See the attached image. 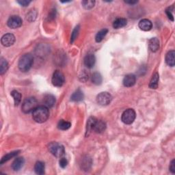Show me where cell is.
<instances>
[{"label": "cell", "instance_id": "6da1fadb", "mask_svg": "<svg viewBox=\"0 0 175 175\" xmlns=\"http://www.w3.org/2000/svg\"><path fill=\"white\" fill-rule=\"evenodd\" d=\"M49 108L45 106H38L32 112V118L34 120L38 123H43L49 119Z\"/></svg>", "mask_w": 175, "mask_h": 175}, {"label": "cell", "instance_id": "7a4b0ae2", "mask_svg": "<svg viewBox=\"0 0 175 175\" xmlns=\"http://www.w3.org/2000/svg\"><path fill=\"white\" fill-rule=\"evenodd\" d=\"M33 62V56L30 54H25L21 57L19 61V68L22 72H27L31 68Z\"/></svg>", "mask_w": 175, "mask_h": 175}, {"label": "cell", "instance_id": "3957f363", "mask_svg": "<svg viewBox=\"0 0 175 175\" xmlns=\"http://www.w3.org/2000/svg\"><path fill=\"white\" fill-rule=\"evenodd\" d=\"M38 107V101L36 98L29 97L27 98L24 101L22 104V111L25 114H29L31 112H34V110Z\"/></svg>", "mask_w": 175, "mask_h": 175}, {"label": "cell", "instance_id": "277c9868", "mask_svg": "<svg viewBox=\"0 0 175 175\" xmlns=\"http://www.w3.org/2000/svg\"><path fill=\"white\" fill-rule=\"evenodd\" d=\"M49 151L56 157H62L65 153L64 146L58 142H51L49 144Z\"/></svg>", "mask_w": 175, "mask_h": 175}, {"label": "cell", "instance_id": "5b68a950", "mask_svg": "<svg viewBox=\"0 0 175 175\" xmlns=\"http://www.w3.org/2000/svg\"><path fill=\"white\" fill-rule=\"evenodd\" d=\"M135 112L133 109H126L123 113L121 117V120L125 124L130 125L134 123V121L135 119Z\"/></svg>", "mask_w": 175, "mask_h": 175}, {"label": "cell", "instance_id": "8992f818", "mask_svg": "<svg viewBox=\"0 0 175 175\" xmlns=\"http://www.w3.org/2000/svg\"><path fill=\"white\" fill-rule=\"evenodd\" d=\"M64 81H65V78H64V74L60 71H56L53 74L51 79L53 85L56 87H61L63 86Z\"/></svg>", "mask_w": 175, "mask_h": 175}, {"label": "cell", "instance_id": "52a82bcc", "mask_svg": "<svg viewBox=\"0 0 175 175\" xmlns=\"http://www.w3.org/2000/svg\"><path fill=\"white\" fill-rule=\"evenodd\" d=\"M112 100L111 94L107 92H103L98 94L97 97V101L98 104L102 106H105L109 105Z\"/></svg>", "mask_w": 175, "mask_h": 175}, {"label": "cell", "instance_id": "ba28073f", "mask_svg": "<svg viewBox=\"0 0 175 175\" xmlns=\"http://www.w3.org/2000/svg\"><path fill=\"white\" fill-rule=\"evenodd\" d=\"M7 24L9 28L12 29H16L21 27L23 24V21L20 17L14 15V16H11L8 19Z\"/></svg>", "mask_w": 175, "mask_h": 175}, {"label": "cell", "instance_id": "9c48e42d", "mask_svg": "<svg viewBox=\"0 0 175 175\" xmlns=\"http://www.w3.org/2000/svg\"><path fill=\"white\" fill-rule=\"evenodd\" d=\"M15 42V37L13 34H6L3 35L1 39V43L3 46L8 47L12 46Z\"/></svg>", "mask_w": 175, "mask_h": 175}, {"label": "cell", "instance_id": "30bf717a", "mask_svg": "<svg viewBox=\"0 0 175 175\" xmlns=\"http://www.w3.org/2000/svg\"><path fill=\"white\" fill-rule=\"evenodd\" d=\"M43 103L45 107H47L48 108H51L55 105L56 98L54 95H52L51 94H45L43 98Z\"/></svg>", "mask_w": 175, "mask_h": 175}, {"label": "cell", "instance_id": "8fae6325", "mask_svg": "<svg viewBox=\"0 0 175 175\" xmlns=\"http://www.w3.org/2000/svg\"><path fill=\"white\" fill-rule=\"evenodd\" d=\"M136 77L134 74L127 75L123 79V85L125 87H131L135 85Z\"/></svg>", "mask_w": 175, "mask_h": 175}, {"label": "cell", "instance_id": "7c38bea8", "mask_svg": "<svg viewBox=\"0 0 175 175\" xmlns=\"http://www.w3.org/2000/svg\"><path fill=\"white\" fill-rule=\"evenodd\" d=\"M138 26L140 29L143 30V31H150L153 27V24H152V22L147 19H144L141 20L139 22Z\"/></svg>", "mask_w": 175, "mask_h": 175}, {"label": "cell", "instance_id": "4fadbf2b", "mask_svg": "<svg viewBox=\"0 0 175 175\" xmlns=\"http://www.w3.org/2000/svg\"><path fill=\"white\" fill-rule=\"evenodd\" d=\"M106 129V123L104 121L101 120H98L95 122L94 127H93V131H94L97 134H101V133L103 132Z\"/></svg>", "mask_w": 175, "mask_h": 175}, {"label": "cell", "instance_id": "5bb4252c", "mask_svg": "<svg viewBox=\"0 0 175 175\" xmlns=\"http://www.w3.org/2000/svg\"><path fill=\"white\" fill-rule=\"evenodd\" d=\"M25 163V159L24 157H17L14 159L12 164V168L14 171H19L23 168Z\"/></svg>", "mask_w": 175, "mask_h": 175}, {"label": "cell", "instance_id": "9a60e30c", "mask_svg": "<svg viewBox=\"0 0 175 175\" xmlns=\"http://www.w3.org/2000/svg\"><path fill=\"white\" fill-rule=\"evenodd\" d=\"M83 62H84V64L86 67L91 68L94 66L96 58H95V56L93 54H88L85 57Z\"/></svg>", "mask_w": 175, "mask_h": 175}, {"label": "cell", "instance_id": "2e32d148", "mask_svg": "<svg viewBox=\"0 0 175 175\" xmlns=\"http://www.w3.org/2000/svg\"><path fill=\"white\" fill-rule=\"evenodd\" d=\"M148 46H149L150 50L152 52H156L159 49V41L157 38H153L149 40L148 42Z\"/></svg>", "mask_w": 175, "mask_h": 175}, {"label": "cell", "instance_id": "e0dca14e", "mask_svg": "<svg viewBox=\"0 0 175 175\" xmlns=\"http://www.w3.org/2000/svg\"><path fill=\"white\" fill-rule=\"evenodd\" d=\"M97 121V119L94 117H90L88 120L87 121V125H86V136H88L91 131L93 130V127L95 122Z\"/></svg>", "mask_w": 175, "mask_h": 175}, {"label": "cell", "instance_id": "ac0fdd59", "mask_svg": "<svg viewBox=\"0 0 175 175\" xmlns=\"http://www.w3.org/2000/svg\"><path fill=\"white\" fill-rule=\"evenodd\" d=\"M127 24V21L125 18H119L116 19L113 23V27L115 29H120L126 26Z\"/></svg>", "mask_w": 175, "mask_h": 175}, {"label": "cell", "instance_id": "d6986e66", "mask_svg": "<svg viewBox=\"0 0 175 175\" xmlns=\"http://www.w3.org/2000/svg\"><path fill=\"white\" fill-rule=\"evenodd\" d=\"M174 56H175V51L174 50L170 51L168 54H166V62L168 65L170 66H174L175 64V60H174Z\"/></svg>", "mask_w": 175, "mask_h": 175}, {"label": "cell", "instance_id": "ffe728a7", "mask_svg": "<svg viewBox=\"0 0 175 175\" xmlns=\"http://www.w3.org/2000/svg\"><path fill=\"white\" fill-rule=\"evenodd\" d=\"M83 97H84V95H83L82 91L80 89H77L73 94H72L71 99L73 101L79 102L82 101L83 99Z\"/></svg>", "mask_w": 175, "mask_h": 175}, {"label": "cell", "instance_id": "44dd1931", "mask_svg": "<svg viewBox=\"0 0 175 175\" xmlns=\"http://www.w3.org/2000/svg\"><path fill=\"white\" fill-rule=\"evenodd\" d=\"M45 163L42 162H37L34 166V171L37 174L42 175L45 174Z\"/></svg>", "mask_w": 175, "mask_h": 175}, {"label": "cell", "instance_id": "7402d4cb", "mask_svg": "<svg viewBox=\"0 0 175 175\" xmlns=\"http://www.w3.org/2000/svg\"><path fill=\"white\" fill-rule=\"evenodd\" d=\"M159 75L157 73H155L152 77L151 80L149 83V87L152 89H156L158 87L159 84Z\"/></svg>", "mask_w": 175, "mask_h": 175}, {"label": "cell", "instance_id": "603a6c76", "mask_svg": "<svg viewBox=\"0 0 175 175\" xmlns=\"http://www.w3.org/2000/svg\"><path fill=\"white\" fill-rule=\"evenodd\" d=\"M108 29H103L100 30V31L97 34L96 36H95V40H96L97 43H100V42H101L103 39H104V37L106 36V34H108Z\"/></svg>", "mask_w": 175, "mask_h": 175}, {"label": "cell", "instance_id": "cb8c5ba5", "mask_svg": "<svg viewBox=\"0 0 175 175\" xmlns=\"http://www.w3.org/2000/svg\"><path fill=\"white\" fill-rule=\"evenodd\" d=\"M8 68V63L4 58H2L0 60V74L2 75L4 74Z\"/></svg>", "mask_w": 175, "mask_h": 175}, {"label": "cell", "instance_id": "d4e9b609", "mask_svg": "<svg viewBox=\"0 0 175 175\" xmlns=\"http://www.w3.org/2000/svg\"><path fill=\"white\" fill-rule=\"evenodd\" d=\"M11 95H12V97L14 98V105L16 106L18 105L21 101V97H22L21 94L20 93H19L17 90H13L11 92Z\"/></svg>", "mask_w": 175, "mask_h": 175}, {"label": "cell", "instance_id": "484cf974", "mask_svg": "<svg viewBox=\"0 0 175 175\" xmlns=\"http://www.w3.org/2000/svg\"><path fill=\"white\" fill-rule=\"evenodd\" d=\"M71 126V123L66 120H61L59 121V123L58 124V128L61 130H67V129H69Z\"/></svg>", "mask_w": 175, "mask_h": 175}, {"label": "cell", "instance_id": "4316f807", "mask_svg": "<svg viewBox=\"0 0 175 175\" xmlns=\"http://www.w3.org/2000/svg\"><path fill=\"white\" fill-rule=\"evenodd\" d=\"M91 79H92V82L95 85H100L103 81L101 75L100 73H93Z\"/></svg>", "mask_w": 175, "mask_h": 175}, {"label": "cell", "instance_id": "83f0119b", "mask_svg": "<svg viewBox=\"0 0 175 175\" xmlns=\"http://www.w3.org/2000/svg\"><path fill=\"white\" fill-rule=\"evenodd\" d=\"M19 151H14V152H12V153H10L6 155L5 156H3V157L2 159L1 162H0V163H1V165H2L3 163H5V162L8 161V160H10V159H12L13 157H15V156L19 154Z\"/></svg>", "mask_w": 175, "mask_h": 175}, {"label": "cell", "instance_id": "f1b7e54d", "mask_svg": "<svg viewBox=\"0 0 175 175\" xmlns=\"http://www.w3.org/2000/svg\"><path fill=\"white\" fill-rule=\"evenodd\" d=\"M82 4L83 7L86 10L92 9L95 5V1L93 0H85V1H82Z\"/></svg>", "mask_w": 175, "mask_h": 175}, {"label": "cell", "instance_id": "f546056e", "mask_svg": "<svg viewBox=\"0 0 175 175\" xmlns=\"http://www.w3.org/2000/svg\"><path fill=\"white\" fill-rule=\"evenodd\" d=\"M91 166V159L88 158H85L82 163V168L84 169V170H88Z\"/></svg>", "mask_w": 175, "mask_h": 175}, {"label": "cell", "instance_id": "4dcf8cb0", "mask_svg": "<svg viewBox=\"0 0 175 175\" xmlns=\"http://www.w3.org/2000/svg\"><path fill=\"white\" fill-rule=\"evenodd\" d=\"M79 25H77V27H75V29H73V32H72V34H71V43H73V42L75 41V40L77 39V35H78V33H79Z\"/></svg>", "mask_w": 175, "mask_h": 175}, {"label": "cell", "instance_id": "1f68e13d", "mask_svg": "<svg viewBox=\"0 0 175 175\" xmlns=\"http://www.w3.org/2000/svg\"><path fill=\"white\" fill-rule=\"evenodd\" d=\"M36 16H37V13L36 11L32 10L31 12H29L27 15V20H28L30 22L34 21L36 18Z\"/></svg>", "mask_w": 175, "mask_h": 175}, {"label": "cell", "instance_id": "d6a6232c", "mask_svg": "<svg viewBox=\"0 0 175 175\" xmlns=\"http://www.w3.org/2000/svg\"><path fill=\"white\" fill-rule=\"evenodd\" d=\"M59 163H60V166L61 168H66V167L67 166L68 161L66 160V158L62 157V158L60 159V162H59Z\"/></svg>", "mask_w": 175, "mask_h": 175}, {"label": "cell", "instance_id": "836d02e7", "mask_svg": "<svg viewBox=\"0 0 175 175\" xmlns=\"http://www.w3.org/2000/svg\"><path fill=\"white\" fill-rule=\"evenodd\" d=\"M172 11L171 10V8H167L166 10V13L167 14V16H168L169 19H170L171 21H174V17H173V15L172 14Z\"/></svg>", "mask_w": 175, "mask_h": 175}, {"label": "cell", "instance_id": "e575fe53", "mask_svg": "<svg viewBox=\"0 0 175 175\" xmlns=\"http://www.w3.org/2000/svg\"><path fill=\"white\" fill-rule=\"evenodd\" d=\"M82 82H86L88 79V75L86 72H83L82 73V76L79 77Z\"/></svg>", "mask_w": 175, "mask_h": 175}, {"label": "cell", "instance_id": "d590c367", "mask_svg": "<svg viewBox=\"0 0 175 175\" xmlns=\"http://www.w3.org/2000/svg\"><path fill=\"white\" fill-rule=\"evenodd\" d=\"M17 2L19 3L21 6H24V7L28 6L29 3H31L30 1H26V0H21V1H17Z\"/></svg>", "mask_w": 175, "mask_h": 175}, {"label": "cell", "instance_id": "8d00e7d4", "mask_svg": "<svg viewBox=\"0 0 175 175\" xmlns=\"http://www.w3.org/2000/svg\"><path fill=\"white\" fill-rule=\"evenodd\" d=\"M169 169L171 171V172L173 173V174L175 173V160H174V159H173V160L171 162Z\"/></svg>", "mask_w": 175, "mask_h": 175}, {"label": "cell", "instance_id": "74e56055", "mask_svg": "<svg viewBox=\"0 0 175 175\" xmlns=\"http://www.w3.org/2000/svg\"><path fill=\"white\" fill-rule=\"evenodd\" d=\"M126 3H128V4H131V5H134L135 3H138V1H125V2Z\"/></svg>", "mask_w": 175, "mask_h": 175}]
</instances>
